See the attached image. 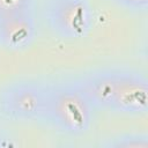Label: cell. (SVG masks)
I'll list each match as a JSON object with an SVG mask.
<instances>
[{"mask_svg":"<svg viewBox=\"0 0 148 148\" xmlns=\"http://www.w3.org/2000/svg\"><path fill=\"white\" fill-rule=\"evenodd\" d=\"M94 110L92 104L74 82L59 84L49 89L43 120L66 135L80 136L90 130Z\"/></svg>","mask_w":148,"mask_h":148,"instance_id":"2","label":"cell"},{"mask_svg":"<svg viewBox=\"0 0 148 148\" xmlns=\"http://www.w3.org/2000/svg\"><path fill=\"white\" fill-rule=\"evenodd\" d=\"M90 0H45L44 20L49 29L65 40L84 38L94 25Z\"/></svg>","mask_w":148,"mask_h":148,"instance_id":"4","label":"cell"},{"mask_svg":"<svg viewBox=\"0 0 148 148\" xmlns=\"http://www.w3.org/2000/svg\"><path fill=\"white\" fill-rule=\"evenodd\" d=\"M36 12L0 17V45L7 50H23L37 37Z\"/></svg>","mask_w":148,"mask_h":148,"instance_id":"5","label":"cell"},{"mask_svg":"<svg viewBox=\"0 0 148 148\" xmlns=\"http://www.w3.org/2000/svg\"><path fill=\"white\" fill-rule=\"evenodd\" d=\"M9 146H13V143L9 142L7 136H5L0 133V148H5V147H9Z\"/></svg>","mask_w":148,"mask_h":148,"instance_id":"9","label":"cell"},{"mask_svg":"<svg viewBox=\"0 0 148 148\" xmlns=\"http://www.w3.org/2000/svg\"><path fill=\"white\" fill-rule=\"evenodd\" d=\"M74 83L95 109L128 116H142L148 111V80L136 69L99 68L81 75Z\"/></svg>","mask_w":148,"mask_h":148,"instance_id":"1","label":"cell"},{"mask_svg":"<svg viewBox=\"0 0 148 148\" xmlns=\"http://www.w3.org/2000/svg\"><path fill=\"white\" fill-rule=\"evenodd\" d=\"M50 86L37 80L22 79L0 90V113L16 121L43 120Z\"/></svg>","mask_w":148,"mask_h":148,"instance_id":"3","label":"cell"},{"mask_svg":"<svg viewBox=\"0 0 148 148\" xmlns=\"http://www.w3.org/2000/svg\"><path fill=\"white\" fill-rule=\"evenodd\" d=\"M36 12V0H0V17Z\"/></svg>","mask_w":148,"mask_h":148,"instance_id":"7","label":"cell"},{"mask_svg":"<svg viewBox=\"0 0 148 148\" xmlns=\"http://www.w3.org/2000/svg\"><path fill=\"white\" fill-rule=\"evenodd\" d=\"M108 148H148V135L146 133H125L109 140Z\"/></svg>","mask_w":148,"mask_h":148,"instance_id":"6","label":"cell"},{"mask_svg":"<svg viewBox=\"0 0 148 148\" xmlns=\"http://www.w3.org/2000/svg\"><path fill=\"white\" fill-rule=\"evenodd\" d=\"M118 6L135 13H145L148 8V0H112Z\"/></svg>","mask_w":148,"mask_h":148,"instance_id":"8","label":"cell"}]
</instances>
